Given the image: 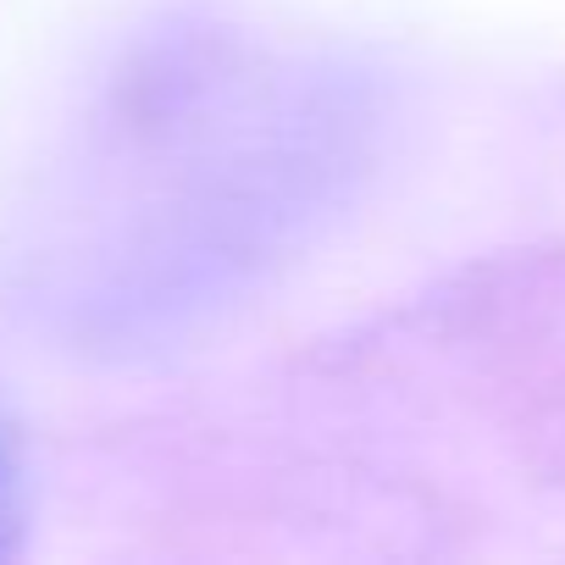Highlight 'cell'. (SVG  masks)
Returning a JSON list of instances; mask_svg holds the SVG:
<instances>
[{"label": "cell", "instance_id": "cell-1", "mask_svg": "<svg viewBox=\"0 0 565 565\" xmlns=\"http://www.w3.org/2000/svg\"><path fill=\"white\" fill-rule=\"evenodd\" d=\"M23 537H29V466L12 427L0 422V559H12Z\"/></svg>", "mask_w": 565, "mask_h": 565}]
</instances>
